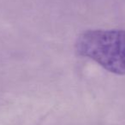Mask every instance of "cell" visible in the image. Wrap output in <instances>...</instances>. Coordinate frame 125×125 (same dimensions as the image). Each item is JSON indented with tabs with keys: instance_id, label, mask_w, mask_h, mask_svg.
<instances>
[{
	"instance_id": "1",
	"label": "cell",
	"mask_w": 125,
	"mask_h": 125,
	"mask_svg": "<svg viewBox=\"0 0 125 125\" xmlns=\"http://www.w3.org/2000/svg\"><path fill=\"white\" fill-rule=\"evenodd\" d=\"M75 49L111 73L125 75V30H87L78 37Z\"/></svg>"
}]
</instances>
